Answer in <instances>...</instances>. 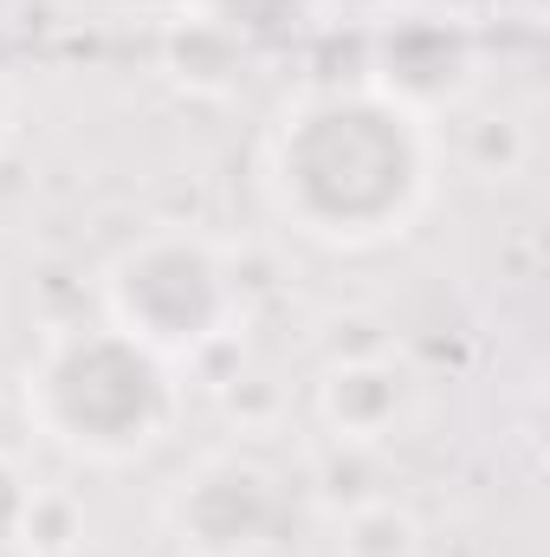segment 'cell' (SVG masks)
<instances>
[{
    "label": "cell",
    "instance_id": "7a4b0ae2",
    "mask_svg": "<svg viewBox=\"0 0 550 557\" xmlns=\"http://www.w3.org/2000/svg\"><path fill=\"white\" fill-rule=\"evenodd\" d=\"M182 416L175 363L142 350L111 324L52 331L26 376H20V421L91 467H130L168 441Z\"/></svg>",
    "mask_w": 550,
    "mask_h": 557
},
{
    "label": "cell",
    "instance_id": "6da1fadb",
    "mask_svg": "<svg viewBox=\"0 0 550 557\" xmlns=\"http://www.w3.org/2000/svg\"><path fill=\"white\" fill-rule=\"evenodd\" d=\"M434 124L376 85H311L266 131L260 182L278 221L317 247H383L409 234L434 195Z\"/></svg>",
    "mask_w": 550,
    "mask_h": 557
},
{
    "label": "cell",
    "instance_id": "52a82bcc",
    "mask_svg": "<svg viewBox=\"0 0 550 557\" xmlns=\"http://www.w3.org/2000/svg\"><path fill=\"white\" fill-rule=\"evenodd\" d=\"M427 532L402 499H357L337 519V557H421Z\"/></svg>",
    "mask_w": 550,
    "mask_h": 557
},
{
    "label": "cell",
    "instance_id": "8fae6325",
    "mask_svg": "<svg viewBox=\"0 0 550 557\" xmlns=\"http://www.w3.org/2000/svg\"><path fill=\"white\" fill-rule=\"evenodd\" d=\"M0 137H7V91H0Z\"/></svg>",
    "mask_w": 550,
    "mask_h": 557
},
{
    "label": "cell",
    "instance_id": "3957f363",
    "mask_svg": "<svg viewBox=\"0 0 550 557\" xmlns=\"http://www.w3.org/2000/svg\"><path fill=\"white\" fill-rule=\"evenodd\" d=\"M104 324L137 337L162 363L208 357L240 324V273L195 227H149L98 278Z\"/></svg>",
    "mask_w": 550,
    "mask_h": 557
},
{
    "label": "cell",
    "instance_id": "8992f818",
    "mask_svg": "<svg viewBox=\"0 0 550 557\" xmlns=\"http://www.w3.org/2000/svg\"><path fill=\"white\" fill-rule=\"evenodd\" d=\"M414 409V376L396 357H343L317 376V421L337 447H383Z\"/></svg>",
    "mask_w": 550,
    "mask_h": 557
},
{
    "label": "cell",
    "instance_id": "277c9868",
    "mask_svg": "<svg viewBox=\"0 0 550 557\" xmlns=\"http://www.w3.org/2000/svg\"><path fill=\"white\" fill-rule=\"evenodd\" d=\"M168 532L182 557H266L291 519L285 480L253 454H208L168 493Z\"/></svg>",
    "mask_w": 550,
    "mask_h": 557
},
{
    "label": "cell",
    "instance_id": "5b68a950",
    "mask_svg": "<svg viewBox=\"0 0 550 557\" xmlns=\"http://www.w3.org/2000/svg\"><path fill=\"white\" fill-rule=\"evenodd\" d=\"M363 85H376L383 98H396L402 111L414 117H453L466 98H473V85H479V52H473V39L460 33V26H447V20H396L383 39H376V52H370V72H363Z\"/></svg>",
    "mask_w": 550,
    "mask_h": 557
},
{
    "label": "cell",
    "instance_id": "9c48e42d",
    "mask_svg": "<svg viewBox=\"0 0 550 557\" xmlns=\"http://www.w3.org/2000/svg\"><path fill=\"white\" fill-rule=\"evenodd\" d=\"M26 480H20V467L13 460H0V545H13V532H20V512H26Z\"/></svg>",
    "mask_w": 550,
    "mask_h": 557
},
{
    "label": "cell",
    "instance_id": "ba28073f",
    "mask_svg": "<svg viewBox=\"0 0 550 557\" xmlns=\"http://www.w3.org/2000/svg\"><path fill=\"white\" fill-rule=\"evenodd\" d=\"M13 545L26 557H78L85 552V506L72 493H59V486H33Z\"/></svg>",
    "mask_w": 550,
    "mask_h": 557
},
{
    "label": "cell",
    "instance_id": "30bf717a",
    "mask_svg": "<svg viewBox=\"0 0 550 557\" xmlns=\"http://www.w3.org/2000/svg\"><path fill=\"white\" fill-rule=\"evenodd\" d=\"M13 434H20V409L0 403V460H13Z\"/></svg>",
    "mask_w": 550,
    "mask_h": 557
}]
</instances>
